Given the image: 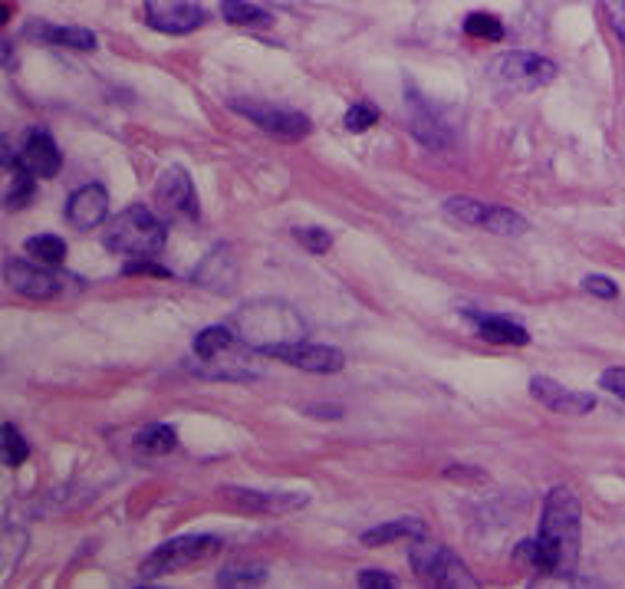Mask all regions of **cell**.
I'll return each instance as SVG.
<instances>
[{"label":"cell","mask_w":625,"mask_h":589,"mask_svg":"<svg viewBox=\"0 0 625 589\" xmlns=\"http://www.w3.org/2000/svg\"><path fill=\"white\" fill-rule=\"evenodd\" d=\"M267 583L264 566H227L218 573V586H260Z\"/></svg>","instance_id":"27"},{"label":"cell","mask_w":625,"mask_h":589,"mask_svg":"<svg viewBox=\"0 0 625 589\" xmlns=\"http://www.w3.org/2000/svg\"><path fill=\"white\" fill-rule=\"evenodd\" d=\"M445 214L458 224L481 228L487 234H500V237H517L530 231V221L524 214L500 208V205H487V201H477V198H448Z\"/></svg>","instance_id":"5"},{"label":"cell","mask_w":625,"mask_h":589,"mask_svg":"<svg viewBox=\"0 0 625 589\" xmlns=\"http://www.w3.org/2000/svg\"><path fill=\"white\" fill-rule=\"evenodd\" d=\"M155 201L162 205V211H168L172 218H198V191L195 181L185 172L181 165H168L162 178L155 185Z\"/></svg>","instance_id":"11"},{"label":"cell","mask_w":625,"mask_h":589,"mask_svg":"<svg viewBox=\"0 0 625 589\" xmlns=\"http://www.w3.org/2000/svg\"><path fill=\"white\" fill-rule=\"evenodd\" d=\"M4 280L10 283V290L24 293L30 300H50L56 293H63V280L53 274V267L40 264V260H7Z\"/></svg>","instance_id":"10"},{"label":"cell","mask_w":625,"mask_h":589,"mask_svg":"<svg viewBox=\"0 0 625 589\" xmlns=\"http://www.w3.org/2000/svg\"><path fill=\"white\" fill-rule=\"evenodd\" d=\"M428 527L425 520L418 517H399V520H389V524H379L362 534V547H385V543L392 540H418L425 537Z\"/></svg>","instance_id":"20"},{"label":"cell","mask_w":625,"mask_h":589,"mask_svg":"<svg viewBox=\"0 0 625 589\" xmlns=\"http://www.w3.org/2000/svg\"><path fill=\"white\" fill-rule=\"evenodd\" d=\"M494 76L517 89H540L556 79V63L537 53H504L494 63Z\"/></svg>","instance_id":"8"},{"label":"cell","mask_w":625,"mask_h":589,"mask_svg":"<svg viewBox=\"0 0 625 589\" xmlns=\"http://www.w3.org/2000/svg\"><path fill=\"white\" fill-rule=\"evenodd\" d=\"M135 445H139L142 455H168V451L178 448V432L172 425H149L135 435Z\"/></svg>","instance_id":"23"},{"label":"cell","mask_w":625,"mask_h":589,"mask_svg":"<svg viewBox=\"0 0 625 589\" xmlns=\"http://www.w3.org/2000/svg\"><path fill=\"white\" fill-rule=\"evenodd\" d=\"M293 237H297L310 254H326L329 247H333V237H329V231H323V228H297Z\"/></svg>","instance_id":"29"},{"label":"cell","mask_w":625,"mask_h":589,"mask_svg":"<svg viewBox=\"0 0 625 589\" xmlns=\"http://www.w3.org/2000/svg\"><path fill=\"white\" fill-rule=\"evenodd\" d=\"M599 385H602V389H606V392L616 395V399L625 402V369H622V366L602 372V376H599Z\"/></svg>","instance_id":"32"},{"label":"cell","mask_w":625,"mask_h":589,"mask_svg":"<svg viewBox=\"0 0 625 589\" xmlns=\"http://www.w3.org/2000/svg\"><path fill=\"white\" fill-rule=\"evenodd\" d=\"M408 563H412L415 576L428 586L441 589H477V580L471 576L468 563L458 553L441 547V543H428L425 537H418L408 547Z\"/></svg>","instance_id":"3"},{"label":"cell","mask_w":625,"mask_h":589,"mask_svg":"<svg viewBox=\"0 0 625 589\" xmlns=\"http://www.w3.org/2000/svg\"><path fill=\"white\" fill-rule=\"evenodd\" d=\"M145 20L158 33H172V37H185V33L198 30L204 24V10L195 0H145Z\"/></svg>","instance_id":"12"},{"label":"cell","mask_w":625,"mask_h":589,"mask_svg":"<svg viewBox=\"0 0 625 589\" xmlns=\"http://www.w3.org/2000/svg\"><path fill=\"white\" fill-rule=\"evenodd\" d=\"M109 214V191L99 185V181H89V185L76 188L70 201H66V221L76 231H93L106 221Z\"/></svg>","instance_id":"15"},{"label":"cell","mask_w":625,"mask_h":589,"mask_svg":"<svg viewBox=\"0 0 625 589\" xmlns=\"http://www.w3.org/2000/svg\"><path fill=\"white\" fill-rule=\"evenodd\" d=\"M241 346V336H234L227 326H204V330L195 336V343H191V349H195V356L201 362H214L221 359L224 353H231V349Z\"/></svg>","instance_id":"21"},{"label":"cell","mask_w":625,"mask_h":589,"mask_svg":"<svg viewBox=\"0 0 625 589\" xmlns=\"http://www.w3.org/2000/svg\"><path fill=\"white\" fill-rule=\"evenodd\" d=\"M405 106H408V129H412V135L418 142L425 145V149L431 152H441V149H448L451 145V132L448 126L441 122V116L435 109H431L428 99L418 93L415 83L408 79L405 83Z\"/></svg>","instance_id":"9"},{"label":"cell","mask_w":625,"mask_h":589,"mask_svg":"<svg viewBox=\"0 0 625 589\" xmlns=\"http://www.w3.org/2000/svg\"><path fill=\"white\" fill-rule=\"evenodd\" d=\"M224 501L247 514H293L310 504V494L297 491H247V487H227Z\"/></svg>","instance_id":"13"},{"label":"cell","mask_w":625,"mask_h":589,"mask_svg":"<svg viewBox=\"0 0 625 589\" xmlns=\"http://www.w3.org/2000/svg\"><path fill=\"white\" fill-rule=\"evenodd\" d=\"M30 37H40L43 43H50V47H66V50H96L99 40L93 30H83V27H56V24H37L30 27Z\"/></svg>","instance_id":"19"},{"label":"cell","mask_w":625,"mask_h":589,"mask_svg":"<svg viewBox=\"0 0 625 589\" xmlns=\"http://www.w3.org/2000/svg\"><path fill=\"white\" fill-rule=\"evenodd\" d=\"M20 162H24L37 178H56L63 168V155H60V149H56L50 132L33 129V132H27L24 145H20Z\"/></svg>","instance_id":"16"},{"label":"cell","mask_w":625,"mask_h":589,"mask_svg":"<svg viewBox=\"0 0 625 589\" xmlns=\"http://www.w3.org/2000/svg\"><path fill=\"white\" fill-rule=\"evenodd\" d=\"M24 251L33 260H40V264L60 267L66 260V241H63V237H56V234H37V237H30V241L24 244Z\"/></svg>","instance_id":"24"},{"label":"cell","mask_w":625,"mask_h":589,"mask_svg":"<svg viewBox=\"0 0 625 589\" xmlns=\"http://www.w3.org/2000/svg\"><path fill=\"white\" fill-rule=\"evenodd\" d=\"M125 274H152V277H168L165 267H158L152 257H142V260H129L125 264Z\"/></svg>","instance_id":"33"},{"label":"cell","mask_w":625,"mask_h":589,"mask_svg":"<svg viewBox=\"0 0 625 589\" xmlns=\"http://www.w3.org/2000/svg\"><path fill=\"white\" fill-rule=\"evenodd\" d=\"M530 395L556 415H589L596 409V399L589 392L566 389L563 382H556L550 376H533L530 379Z\"/></svg>","instance_id":"14"},{"label":"cell","mask_w":625,"mask_h":589,"mask_svg":"<svg viewBox=\"0 0 625 589\" xmlns=\"http://www.w3.org/2000/svg\"><path fill=\"white\" fill-rule=\"evenodd\" d=\"M468 323L477 330V336L484 343L494 346H530V333L520 323L507 320V316H494V313H477V310H464Z\"/></svg>","instance_id":"17"},{"label":"cell","mask_w":625,"mask_h":589,"mask_svg":"<svg viewBox=\"0 0 625 589\" xmlns=\"http://www.w3.org/2000/svg\"><path fill=\"white\" fill-rule=\"evenodd\" d=\"M0 435H4V451H0V458H4L7 468H20V464L30 458V445L24 441V435H20L10 422H4Z\"/></svg>","instance_id":"26"},{"label":"cell","mask_w":625,"mask_h":589,"mask_svg":"<svg viewBox=\"0 0 625 589\" xmlns=\"http://www.w3.org/2000/svg\"><path fill=\"white\" fill-rule=\"evenodd\" d=\"M464 33L474 40H491V43H500L504 40V24L494 17V14H468V20H464Z\"/></svg>","instance_id":"25"},{"label":"cell","mask_w":625,"mask_h":589,"mask_svg":"<svg viewBox=\"0 0 625 589\" xmlns=\"http://www.w3.org/2000/svg\"><path fill=\"white\" fill-rule=\"evenodd\" d=\"M609 14H612V27L625 40V0H609Z\"/></svg>","instance_id":"34"},{"label":"cell","mask_w":625,"mask_h":589,"mask_svg":"<svg viewBox=\"0 0 625 589\" xmlns=\"http://www.w3.org/2000/svg\"><path fill=\"white\" fill-rule=\"evenodd\" d=\"M583 290H586V293H593V297H599V300H616V297H619V287H616V283H612L609 277H599V274H589V277L583 280Z\"/></svg>","instance_id":"30"},{"label":"cell","mask_w":625,"mask_h":589,"mask_svg":"<svg viewBox=\"0 0 625 589\" xmlns=\"http://www.w3.org/2000/svg\"><path fill=\"white\" fill-rule=\"evenodd\" d=\"M102 244L112 254L125 257H155L165 247V224L155 218L152 208L145 205H129L109 221Z\"/></svg>","instance_id":"2"},{"label":"cell","mask_w":625,"mask_h":589,"mask_svg":"<svg viewBox=\"0 0 625 589\" xmlns=\"http://www.w3.org/2000/svg\"><path fill=\"white\" fill-rule=\"evenodd\" d=\"M583 540V507L570 487H553L543 501L537 547L543 557V576H570L579 560Z\"/></svg>","instance_id":"1"},{"label":"cell","mask_w":625,"mask_h":589,"mask_svg":"<svg viewBox=\"0 0 625 589\" xmlns=\"http://www.w3.org/2000/svg\"><path fill=\"white\" fill-rule=\"evenodd\" d=\"M359 586L362 589H395V586H399V580L389 576L385 570H362L359 573Z\"/></svg>","instance_id":"31"},{"label":"cell","mask_w":625,"mask_h":589,"mask_svg":"<svg viewBox=\"0 0 625 589\" xmlns=\"http://www.w3.org/2000/svg\"><path fill=\"white\" fill-rule=\"evenodd\" d=\"M221 17L234 27H267L274 24V17L264 7L250 4V0H221Z\"/></svg>","instance_id":"22"},{"label":"cell","mask_w":625,"mask_h":589,"mask_svg":"<svg viewBox=\"0 0 625 589\" xmlns=\"http://www.w3.org/2000/svg\"><path fill=\"white\" fill-rule=\"evenodd\" d=\"M4 168H7V175H10V188H7V195H4L7 211L27 208L30 198H33V191H37V175H33L30 168L20 162V152L17 155L10 152V145H4Z\"/></svg>","instance_id":"18"},{"label":"cell","mask_w":625,"mask_h":589,"mask_svg":"<svg viewBox=\"0 0 625 589\" xmlns=\"http://www.w3.org/2000/svg\"><path fill=\"white\" fill-rule=\"evenodd\" d=\"M227 106H231L237 116L254 122L260 132L274 135V139H280V142H300L313 132L310 119L297 109L260 103V99H227Z\"/></svg>","instance_id":"6"},{"label":"cell","mask_w":625,"mask_h":589,"mask_svg":"<svg viewBox=\"0 0 625 589\" xmlns=\"http://www.w3.org/2000/svg\"><path fill=\"white\" fill-rule=\"evenodd\" d=\"M221 550V540L214 534H188V537H175L155 547L149 557L142 560V580H162L168 573H178L185 566H195L201 560L214 557Z\"/></svg>","instance_id":"4"},{"label":"cell","mask_w":625,"mask_h":589,"mask_svg":"<svg viewBox=\"0 0 625 589\" xmlns=\"http://www.w3.org/2000/svg\"><path fill=\"white\" fill-rule=\"evenodd\" d=\"M267 359H277L283 366L303 369V372H320V376H329V372H339L346 366V353L336 346H323V343H306V339H290V343H270L264 349Z\"/></svg>","instance_id":"7"},{"label":"cell","mask_w":625,"mask_h":589,"mask_svg":"<svg viewBox=\"0 0 625 589\" xmlns=\"http://www.w3.org/2000/svg\"><path fill=\"white\" fill-rule=\"evenodd\" d=\"M375 122H379V109H375L372 103H356V106H349L346 109V116H343V126L349 132H369Z\"/></svg>","instance_id":"28"}]
</instances>
